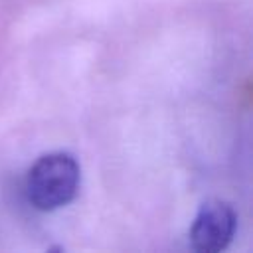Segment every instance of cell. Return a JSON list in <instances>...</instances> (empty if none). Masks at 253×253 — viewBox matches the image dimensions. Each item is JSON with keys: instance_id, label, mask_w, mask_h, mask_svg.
<instances>
[{"instance_id": "cell-1", "label": "cell", "mask_w": 253, "mask_h": 253, "mask_svg": "<svg viewBox=\"0 0 253 253\" xmlns=\"http://www.w3.org/2000/svg\"><path fill=\"white\" fill-rule=\"evenodd\" d=\"M81 182V168L69 152L40 156L28 172L26 196L40 211H53L75 200Z\"/></svg>"}, {"instance_id": "cell-2", "label": "cell", "mask_w": 253, "mask_h": 253, "mask_svg": "<svg viewBox=\"0 0 253 253\" xmlns=\"http://www.w3.org/2000/svg\"><path fill=\"white\" fill-rule=\"evenodd\" d=\"M237 215L235 210L221 200H208L200 206L192 227L190 245L198 253H219L223 251L235 233Z\"/></svg>"}]
</instances>
